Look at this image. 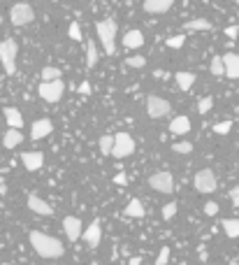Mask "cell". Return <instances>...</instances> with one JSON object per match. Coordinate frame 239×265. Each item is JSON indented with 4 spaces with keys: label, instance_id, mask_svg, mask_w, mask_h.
Returning <instances> with one entry per match:
<instances>
[{
    "label": "cell",
    "instance_id": "36",
    "mask_svg": "<svg viewBox=\"0 0 239 265\" xmlns=\"http://www.w3.org/2000/svg\"><path fill=\"white\" fill-rule=\"evenodd\" d=\"M205 214L207 217H216V214H219V205L214 203V200H207L205 203Z\"/></svg>",
    "mask_w": 239,
    "mask_h": 265
},
{
    "label": "cell",
    "instance_id": "40",
    "mask_svg": "<svg viewBox=\"0 0 239 265\" xmlns=\"http://www.w3.org/2000/svg\"><path fill=\"white\" fill-rule=\"evenodd\" d=\"M77 91H79L81 95H91V84H88V82H81Z\"/></svg>",
    "mask_w": 239,
    "mask_h": 265
},
{
    "label": "cell",
    "instance_id": "28",
    "mask_svg": "<svg viewBox=\"0 0 239 265\" xmlns=\"http://www.w3.org/2000/svg\"><path fill=\"white\" fill-rule=\"evenodd\" d=\"M209 70H212V75H216V77L226 75V68H223V58H221V56H214L212 63H209Z\"/></svg>",
    "mask_w": 239,
    "mask_h": 265
},
{
    "label": "cell",
    "instance_id": "46",
    "mask_svg": "<svg viewBox=\"0 0 239 265\" xmlns=\"http://www.w3.org/2000/svg\"><path fill=\"white\" fill-rule=\"evenodd\" d=\"M2 265H14V263H2Z\"/></svg>",
    "mask_w": 239,
    "mask_h": 265
},
{
    "label": "cell",
    "instance_id": "1",
    "mask_svg": "<svg viewBox=\"0 0 239 265\" xmlns=\"http://www.w3.org/2000/svg\"><path fill=\"white\" fill-rule=\"evenodd\" d=\"M30 245L42 259H60L65 254V247L58 238H51V235H44V233L37 231L30 233Z\"/></svg>",
    "mask_w": 239,
    "mask_h": 265
},
{
    "label": "cell",
    "instance_id": "24",
    "mask_svg": "<svg viewBox=\"0 0 239 265\" xmlns=\"http://www.w3.org/2000/svg\"><path fill=\"white\" fill-rule=\"evenodd\" d=\"M212 28V21L207 19H191L184 23V30H209Z\"/></svg>",
    "mask_w": 239,
    "mask_h": 265
},
{
    "label": "cell",
    "instance_id": "12",
    "mask_svg": "<svg viewBox=\"0 0 239 265\" xmlns=\"http://www.w3.org/2000/svg\"><path fill=\"white\" fill-rule=\"evenodd\" d=\"M21 163L26 170L35 172L44 165V156H42V151H26V154H21Z\"/></svg>",
    "mask_w": 239,
    "mask_h": 265
},
{
    "label": "cell",
    "instance_id": "48",
    "mask_svg": "<svg viewBox=\"0 0 239 265\" xmlns=\"http://www.w3.org/2000/svg\"><path fill=\"white\" fill-rule=\"evenodd\" d=\"M235 2H237V5H239V0H235Z\"/></svg>",
    "mask_w": 239,
    "mask_h": 265
},
{
    "label": "cell",
    "instance_id": "11",
    "mask_svg": "<svg viewBox=\"0 0 239 265\" xmlns=\"http://www.w3.org/2000/svg\"><path fill=\"white\" fill-rule=\"evenodd\" d=\"M63 231H65V235H67L70 242H77V240L81 238L84 228H81V221L77 217H65L63 219Z\"/></svg>",
    "mask_w": 239,
    "mask_h": 265
},
{
    "label": "cell",
    "instance_id": "41",
    "mask_svg": "<svg viewBox=\"0 0 239 265\" xmlns=\"http://www.w3.org/2000/svg\"><path fill=\"white\" fill-rule=\"evenodd\" d=\"M114 184H119V186H126V184H128V177L123 175V172H121V175L114 177Z\"/></svg>",
    "mask_w": 239,
    "mask_h": 265
},
{
    "label": "cell",
    "instance_id": "34",
    "mask_svg": "<svg viewBox=\"0 0 239 265\" xmlns=\"http://www.w3.org/2000/svg\"><path fill=\"white\" fill-rule=\"evenodd\" d=\"M167 263H170V247H163L158 259H156V265H167Z\"/></svg>",
    "mask_w": 239,
    "mask_h": 265
},
{
    "label": "cell",
    "instance_id": "37",
    "mask_svg": "<svg viewBox=\"0 0 239 265\" xmlns=\"http://www.w3.org/2000/svg\"><path fill=\"white\" fill-rule=\"evenodd\" d=\"M70 40H74V42L81 40V28H79V23H70Z\"/></svg>",
    "mask_w": 239,
    "mask_h": 265
},
{
    "label": "cell",
    "instance_id": "16",
    "mask_svg": "<svg viewBox=\"0 0 239 265\" xmlns=\"http://www.w3.org/2000/svg\"><path fill=\"white\" fill-rule=\"evenodd\" d=\"M223 58V68H226V77L230 79H239V54H226Z\"/></svg>",
    "mask_w": 239,
    "mask_h": 265
},
{
    "label": "cell",
    "instance_id": "9",
    "mask_svg": "<svg viewBox=\"0 0 239 265\" xmlns=\"http://www.w3.org/2000/svg\"><path fill=\"white\" fill-rule=\"evenodd\" d=\"M149 186L158 193H172L174 191V177L170 175L167 170H160V172H153L149 177Z\"/></svg>",
    "mask_w": 239,
    "mask_h": 265
},
{
    "label": "cell",
    "instance_id": "42",
    "mask_svg": "<svg viewBox=\"0 0 239 265\" xmlns=\"http://www.w3.org/2000/svg\"><path fill=\"white\" fill-rule=\"evenodd\" d=\"M153 77H158V79H165L167 72H165V70H156V72H153Z\"/></svg>",
    "mask_w": 239,
    "mask_h": 265
},
{
    "label": "cell",
    "instance_id": "17",
    "mask_svg": "<svg viewBox=\"0 0 239 265\" xmlns=\"http://www.w3.org/2000/svg\"><path fill=\"white\" fill-rule=\"evenodd\" d=\"M21 142H23V135H21L19 128L5 130V135H2V147H5V149H16Z\"/></svg>",
    "mask_w": 239,
    "mask_h": 265
},
{
    "label": "cell",
    "instance_id": "25",
    "mask_svg": "<svg viewBox=\"0 0 239 265\" xmlns=\"http://www.w3.org/2000/svg\"><path fill=\"white\" fill-rule=\"evenodd\" d=\"M95 63H98V47H95L93 40L86 42V65L88 68H95Z\"/></svg>",
    "mask_w": 239,
    "mask_h": 265
},
{
    "label": "cell",
    "instance_id": "47",
    "mask_svg": "<svg viewBox=\"0 0 239 265\" xmlns=\"http://www.w3.org/2000/svg\"><path fill=\"white\" fill-rule=\"evenodd\" d=\"M51 2H58V0H51Z\"/></svg>",
    "mask_w": 239,
    "mask_h": 265
},
{
    "label": "cell",
    "instance_id": "10",
    "mask_svg": "<svg viewBox=\"0 0 239 265\" xmlns=\"http://www.w3.org/2000/svg\"><path fill=\"white\" fill-rule=\"evenodd\" d=\"M28 210L35 212V214H40V217H51V214H53L51 205H49L47 200H42L40 196H35V193L28 196Z\"/></svg>",
    "mask_w": 239,
    "mask_h": 265
},
{
    "label": "cell",
    "instance_id": "23",
    "mask_svg": "<svg viewBox=\"0 0 239 265\" xmlns=\"http://www.w3.org/2000/svg\"><path fill=\"white\" fill-rule=\"evenodd\" d=\"M221 226H223V231H226L228 238H239V219H223L221 221Z\"/></svg>",
    "mask_w": 239,
    "mask_h": 265
},
{
    "label": "cell",
    "instance_id": "35",
    "mask_svg": "<svg viewBox=\"0 0 239 265\" xmlns=\"http://www.w3.org/2000/svg\"><path fill=\"white\" fill-rule=\"evenodd\" d=\"M230 128H233V121H221V123H216V126H214V130H216L219 135H228V133H230Z\"/></svg>",
    "mask_w": 239,
    "mask_h": 265
},
{
    "label": "cell",
    "instance_id": "15",
    "mask_svg": "<svg viewBox=\"0 0 239 265\" xmlns=\"http://www.w3.org/2000/svg\"><path fill=\"white\" fill-rule=\"evenodd\" d=\"M177 0H144V9L149 14H165L172 9Z\"/></svg>",
    "mask_w": 239,
    "mask_h": 265
},
{
    "label": "cell",
    "instance_id": "14",
    "mask_svg": "<svg viewBox=\"0 0 239 265\" xmlns=\"http://www.w3.org/2000/svg\"><path fill=\"white\" fill-rule=\"evenodd\" d=\"M81 238L86 240V245H88V247H93V249L100 245V238H102V231H100V221H98V219L88 224V228H86V231H84V233H81Z\"/></svg>",
    "mask_w": 239,
    "mask_h": 265
},
{
    "label": "cell",
    "instance_id": "2",
    "mask_svg": "<svg viewBox=\"0 0 239 265\" xmlns=\"http://www.w3.org/2000/svg\"><path fill=\"white\" fill-rule=\"evenodd\" d=\"M95 33H98V40L100 44L105 47V54L107 56H114L116 54V33H119V26L114 19H102L95 23Z\"/></svg>",
    "mask_w": 239,
    "mask_h": 265
},
{
    "label": "cell",
    "instance_id": "31",
    "mask_svg": "<svg viewBox=\"0 0 239 265\" xmlns=\"http://www.w3.org/2000/svg\"><path fill=\"white\" fill-rule=\"evenodd\" d=\"M177 210H179V205H177V203H167L165 207L160 210V212H163V219H165V221H170V219L177 214Z\"/></svg>",
    "mask_w": 239,
    "mask_h": 265
},
{
    "label": "cell",
    "instance_id": "19",
    "mask_svg": "<svg viewBox=\"0 0 239 265\" xmlns=\"http://www.w3.org/2000/svg\"><path fill=\"white\" fill-rule=\"evenodd\" d=\"M2 114H5V121H7L9 128H19L21 130V126H23V116H21L19 109L16 107H5L2 109Z\"/></svg>",
    "mask_w": 239,
    "mask_h": 265
},
{
    "label": "cell",
    "instance_id": "38",
    "mask_svg": "<svg viewBox=\"0 0 239 265\" xmlns=\"http://www.w3.org/2000/svg\"><path fill=\"white\" fill-rule=\"evenodd\" d=\"M230 203H233L235 207H239V186H235V189L230 191Z\"/></svg>",
    "mask_w": 239,
    "mask_h": 265
},
{
    "label": "cell",
    "instance_id": "8",
    "mask_svg": "<svg viewBox=\"0 0 239 265\" xmlns=\"http://www.w3.org/2000/svg\"><path fill=\"white\" fill-rule=\"evenodd\" d=\"M193 184H195V189H198L200 193H212V191H216V186H219L216 175H214V170H209V168L198 170V175L193 177Z\"/></svg>",
    "mask_w": 239,
    "mask_h": 265
},
{
    "label": "cell",
    "instance_id": "5",
    "mask_svg": "<svg viewBox=\"0 0 239 265\" xmlns=\"http://www.w3.org/2000/svg\"><path fill=\"white\" fill-rule=\"evenodd\" d=\"M37 93H40L42 100L47 102H58L65 93V84L60 82V79H53V82H42L37 86Z\"/></svg>",
    "mask_w": 239,
    "mask_h": 265
},
{
    "label": "cell",
    "instance_id": "43",
    "mask_svg": "<svg viewBox=\"0 0 239 265\" xmlns=\"http://www.w3.org/2000/svg\"><path fill=\"white\" fill-rule=\"evenodd\" d=\"M128 265H142V259L140 256H133V259L128 261Z\"/></svg>",
    "mask_w": 239,
    "mask_h": 265
},
{
    "label": "cell",
    "instance_id": "30",
    "mask_svg": "<svg viewBox=\"0 0 239 265\" xmlns=\"http://www.w3.org/2000/svg\"><path fill=\"white\" fill-rule=\"evenodd\" d=\"M212 107H214V98H209V95H207V98H200V102H198V112H200V114H207Z\"/></svg>",
    "mask_w": 239,
    "mask_h": 265
},
{
    "label": "cell",
    "instance_id": "22",
    "mask_svg": "<svg viewBox=\"0 0 239 265\" xmlns=\"http://www.w3.org/2000/svg\"><path fill=\"white\" fill-rule=\"evenodd\" d=\"M174 79H177L181 91H191V86L195 84V75H193V72H177Z\"/></svg>",
    "mask_w": 239,
    "mask_h": 265
},
{
    "label": "cell",
    "instance_id": "45",
    "mask_svg": "<svg viewBox=\"0 0 239 265\" xmlns=\"http://www.w3.org/2000/svg\"><path fill=\"white\" fill-rule=\"evenodd\" d=\"M0 26H2V16H0Z\"/></svg>",
    "mask_w": 239,
    "mask_h": 265
},
{
    "label": "cell",
    "instance_id": "39",
    "mask_svg": "<svg viewBox=\"0 0 239 265\" xmlns=\"http://www.w3.org/2000/svg\"><path fill=\"white\" fill-rule=\"evenodd\" d=\"M226 35L230 37V40H235V37L239 35V28H237V26H228V28H226Z\"/></svg>",
    "mask_w": 239,
    "mask_h": 265
},
{
    "label": "cell",
    "instance_id": "29",
    "mask_svg": "<svg viewBox=\"0 0 239 265\" xmlns=\"http://www.w3.org/2000/svg\"><path fill=\"white\" fill-rule=\"evenodd\" d=\"M186 44V35H172V37H167V47L170 49H181Z\"/></svg>",
    "mask_w": 239,
    "mask_h": 265
},
{
    "label": "cell",
    "instance_id": "44",
    "mask_svg": "<svg viewBox=\"0 0 239 265\" xmlns=\"http://www.w3.org/2000/svg\"><path fill=\"white\" fill-rule=\"evenodd\" d=\"M230 265H239V263H237V261H230Z\"/></svg>",
    "mask_w": 239,
    "mask_h": 265
},
{
    "label": "cell",
    "instance_id": "3",
    "mask_svg": "<svg viewBox=\"0 0 239 265\" xmlns=\"http://www.w3.org/2000/svg\"><path fill=\"white\" fill-rule=\"evenodd\" d=\"M16 54H19V44L16 40H0V63L5 68V75H16Z\"/></svg>",
    "mask_w": 239,
    "mask_h": 265
},
{
    "label": "cell",
    "instance_id": "21",
    "mask_svg": "<svg viewBox=\"0 0 239 265\" xmlns=\"http://www.w3.org/2000/svg\"><path fill=\"white\" fill-rule=\"evenodd\" d=\"M123 214H126V217H130V219H142V217H144L146 212H144V205H142L140 198H133V200L126 205Z\"/></svg>",
    "mask_w": 239,
    "mask_h": 265
},
{
    "label": "cell",
    "instance_id": "33",
    "mask_svg": "<svg viewBox=\"0 0 239 265\" xmlns=\"http://www.w3.org/2000/svg\"><path fill=\"white\" fill-rule=\"evenodd\" d=\"M126 65H128V68H144L146 58H144V56H130V58L126 61Z\"/></svg>",
    "mask_w": 239,
    "mask_h": 265
},
{
    "label": "cell",
    "instance_id": "27",
    "mask_svg": "<svg viewBox=\"0 0 239 265\" xmlns=\"http://www.w3.org/2000/svg\"><path fill=\"white\" fill-rule=\"evenodd\" d=\"M42 82H53V79H60V70L53 68V65H47V68H42Z\"/></svg>",
    "mask_w": 239,
    "mask_h": 265
},
{
    "label": "cell",
    "instance_id": "7",
    "mask_svg": "<svg viewBox=\"0 0 239 265\" xmlns=\"http://www.w3.org/2000/svg\"><path fill=\"white\" fill-rule=\"evenodd\" d=\"M170 112H172V105L165 98H160V95H149L146 98V114L151 116V119H163Z\"/></svg>",
    "mask_w": 239,
    "mask_h": 265
},
{
    "label": "cell",
    "instance_id": "13",
    "mask_svg": "<svg viewBox=\"0 0 239 265\" xmlns=\"http://www.w3.org/2000/svg\"><path fill=\"white\" fill-rule=\"evenodd\" d=\"M53 130V123L49 119H37V121L30 126V140H42V137H49Z\"/></svg>",
    "mask_w": 239,
    "mask_h": 265
},
{
    "label": "cell",
    "instance_id": "4",
    "mask_svg": "<svg viewBox=\"0 0 239 265\" xmlns=\"http://www.w3.org/2000/svg\"><path fill=\"white\" fill-rule=\"evenodd\" d=\"M135 154V140L128 133H116L114 135V147H112V154L109 156L114 158H128Z\"/></svg>",
    "mask_w": 239,
    "mask_h": 265
},
{
    "label": "cell",
    "instance_id": "20",
    "mask_svg": "<svg viewBox=\"0 0 239 265\" xmlns=\"http://www.w3.org/2000/svg\"><path fill=\"white\" fill-rule=\"evenodd\" d=\"M142 44H144L142 30H128V33L123 35V47L126 49H140Z\"/></svg>",
    "mask_w": 239,
    "mask_h": 265
},
{
    "label": "cell",
    "instance_id": "26",
    "mask_svg": "<svg viewBox=\"0 0 239 265\" xmlns=\"http://www.w3.org/2000/svg\"><path fill=\"white\" fill-rule=\"evenodd\" d=\"M98 147H100V154H102V156H109V154H112V147H114V135H102Z\"/></svg>",
    "mask_w": 239,
    "mask_h": 265
},
{
    "label": "cell",
    "instance_id": "6",
    "mask_svg": "<svg viewBox=\"0 0 239 265\" xmlns=\"http://www.w3.org/2000/svg\"><path fill=\"white\" fill-rule=\"evenodd\" d=\"M33 19H35V12L28 2H16V5H12V9H9L12 26H28Z\"/></svg>",
    "mask_w": 239,
    "mask_h": 265
},
{
    "label": "cell",
    "instance_id": "18",
    "mask_svg": "<svg viewBox=\"0 0 239 265\" xmlns=\"http://www.w3.org/2000/svg\"><path fill=\"white\" fill-rule=\"evenodd\" d=\"M188 130H191V119L188 116H174L172 121H170V133H174V135H186Z\"/></svg>",
    "mask_w": 239,
    "mask_h": 265
},
{
    "label": "cell",
    "instance_id": "32",
    "mask_svg": "<svg viewBox=\"0 0 239 265\" xmlns=\"http://www.w3.org/2000/svg\"><path fill=\"white\" fill-rule=\"evenodd\" d=\"M172 151L174 154H184V156H186V154L193 151V144L191 142H177V144H172Z\"/></svg>",
    "mask_w": 239,
    "mask_h": 265
}]
</instances>
